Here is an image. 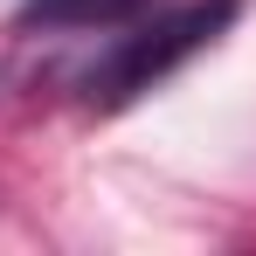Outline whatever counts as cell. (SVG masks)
<instances>
[{"mask_svg":"<svg viewBox=\"0 0 256 256\" xmlns=\"http://www.w3.org/2000/svg\"><path fill=\"white\" fill-rule=\"evenodd\" d=\"M236 7H242V0H187V7H173V14H152L146 28L118 35V48L84 76V97L97 104V111L132 104L138 90H152L160 76H173L194 48H208L214 35L236 21Z\"/></svg>","mask_w":256,"mask_h":256,"instance_id":"1","label":"cell"},{"mask_svg":"<svg viewBox=\"0 0 256 256\" xmlns=\"http://www.w3.org/2000/svg\"><path fill=\"white\" fill-rule=\"evenodd\" d=\"M138 0H28L21 7V28H97V21H118Z\"/></svg>","mask_w":256,"mask_h":256,"instance_id":"2","label":"cell"}]
</instances>
